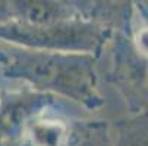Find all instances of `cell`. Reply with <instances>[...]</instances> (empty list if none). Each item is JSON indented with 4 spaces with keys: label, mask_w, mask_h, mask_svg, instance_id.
Returning <instances> with one entry per match:
<instances>
[{
    "label": "cell",
    "mask_w": 148,
    "mask_h": 146,
    "mask_svg": "<svg viewBox=\"0 0 148 146\" xmlns=\"http://www.w3.org/2000/svg\"><path fill=\"white\" fill-rule=\"evenodd\" d=\"M12 19L28 25H51L82 16L68 0H10Z\"/></svg>",
    "instance_id": "4"
},
{
    "label": "cell",
    "mask_w": 148,
    "mask_h": 146,
    "mask_svg": "<svg viewBox=\"0 0 148 146\" xmlns=\"http://www.w3.org/2000/svg\"><path fill=\"white\" fill-rule=\"evenodd\" d=\"M129 39L135 50H138L142 54H148V19L138 26H129Z\"/></svg>",
    "instance_id": "8"
},
{
    "label": "cell",
    "mask_w": 148,
    "mask_h": 146,
    "mask_svg": "<svg viewBox=\"0 0 148 146\" xmlns=\"http://www.w3.org/2000/svg\"><path fill=\"white\" fill-rule=\"evenodd\" d=\"M71 134L69 124L59 117L50 115L49 111L31 118L24 132V137L32 146H69Z\"/></svg>",
    "instance_id": "5"
},
{
    "label": "cell",
    "mask_w": 148,
    "mask_h": 146,
    "mask_svg": "<svg viewBox=\"0 0 148 146\" xmlns=\"http://www.w3.org/2000/svg\"><path fill=\"white\" fill-rule=\"evenodd\" d=\"M90 19L112 31H123L132 25L134 0H91Z\"/></svg>",
    "instance_id": "6"
},
{
    "label": "cell",
    "mask_w": 148,
    "mask_h": 146,
    "mask_svg": "<svg viewBox=\"0 0 148 146\" xmlns=\"http://www.w3.org/2000/svg\"><path fill=\"white\" fill-rule=\"evenodd\" d=\"M145 2H147V3H148V0H145Z\"/></svg>",
    "instance_id": "12"
},
{
    "label": "cell",
    "mask_w": 148,
    "mask_h": 146,
    "mask_svg": "<svg viewBox=\"0 0 148 146\" xmlns=\"http://www.w3.org/2000/svg\"><path fill=\"white\" fill-rule=\"evenodd\" d=\"M113 146H148V111H139L134 118L126 120Z\"/></svg>",
    "instance_id": "7"
},
{
    "label": "cell",
    "mask_w": 148,
    "mask_h": 146,
    "mask_svg": "<svg viewBox=\"0 0 148 146\" xmlns=\"http://www.w3.org/2000/svg\"><path fill=\"white\" fill-rule=\"evenodd\" d=\"M13 146H32V145H31V143H29V142H28L25 137H24V139H21L19 142H16Z\"/></svg>",
    "instance_id": "11"
},
{
    "label": "cell",
    "mask_w": 148,
    "mask_h": 146,
    "mask_svg": "<svg viewBox=\"0 0 148 146\" xmlns=\"http://www.w3.org/2000/svg\"><path fill=\"white\" fill-rule=\"evenodd\" d=\"M8 51L10 60L2 67L6 77L22 80L34 91L68 98L88 110L101 107L95 56L21 47Z\"/></svg>",
    "instance_id": "1"
},
{
    "label": "cell",
    "mask_w": 148,
    "mask_h": 146,
    "mask_svg": "<svg viewBox=\"0 0 148 146\" xmlns=\"http://www.w3.org/2000/svg\"><path fill=\"white\" fill-rule=\"evenodd\" d=\"M112 80L138 111H148V54L132 45L128 35H116Z\"/></svg>",
    "instance_id": "3"
},
{
    "label": "cell",
    "mask_w": 148,
    "mask_h": 146,
    "mask_svg": "<svg viewBox=\"0 0 148 146\" xmlns=\"http://www.w3.org/2000/svg\"><path fill=\"white\" fill-rule=\"evenodd\" d=\"M10 60V54L8 51V48H0V67H3L9 63Z\"/></svg>",
    "instance_id": "10"
},
{
    "label": "cell",
    "mask_w": 148,
    "mask_h": 146,
    "mask_svg": "<svg viewBox=\"0 0 148 146\" xmlns=\"http://www.w3.org/2000/svg\"><path fill=\"white\" fill-rule=\"evenodd\" d=\"M112 29L90 18H75L51 25H28L18 20L0 24V41L10 47L98 56L113 37Z\"/></svg>",
    "instance_id": "2"
},
{
    "label": "cell",
    "mask_w": 148,
    "mask_h": 146,
    "mask_svg": "<svg viewBox=\"0 0 148 146\" xmlns=\"http://www.w3.org/2000/svg\"><path fill=\"white\" fill-rule=\"evenodd\" d=\"M12 19L10 0H0V24Z\"/></svg>",
    "instance_id": "9"
}]
</instances>
